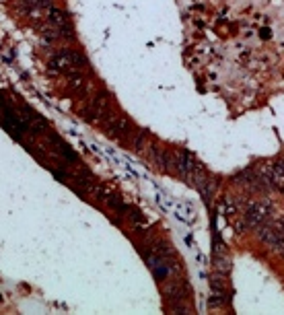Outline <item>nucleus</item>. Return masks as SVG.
Instances as JSON below:
<instances>
[{"label":"nucleus","mask_w":284,"mask_h":315,"mask_svg":"<svg viewBox=\"0 0 284 315\" xmlns=\"http://www.w3.org/2000/svg\"><path fill=\"white\" fill-rule=\"evenodd\" d=\"M48 66H50L52 72H66V74H70V72H76L80 68H87V58L80 52L62 50V52H58L50 60Z\"/></svg>","instance_id":"1"},{"label":"nucleus","mask_w":284,"mask_h":315,"mask_svg":"<svg viewBox=\"0 0 284 315\" xmlns=\"http://www.w3.org/2000/svg\"><path fill=\"white\" fill-rule=\"evenodd\" d=\"M268 212H270V204H253V206L249 208L243 215V225L245 227H258L260 222L268 217Z\"/></svg>","instance_id":"2"},{"label":"nucleus","mask_w":284,"mask_h":315,"mask_svg":"<svg viewBox=\"0 0 284 315\" xmlns=\"http://www.w3.org/2000/svg\"><path fill=\"white\" fill-rule=\"evenodd\" d=\"M25 4L29 11H39V8H43L45 4H48V0H25Z\"/></svg>","instance_id":"3"}]
</instances>
